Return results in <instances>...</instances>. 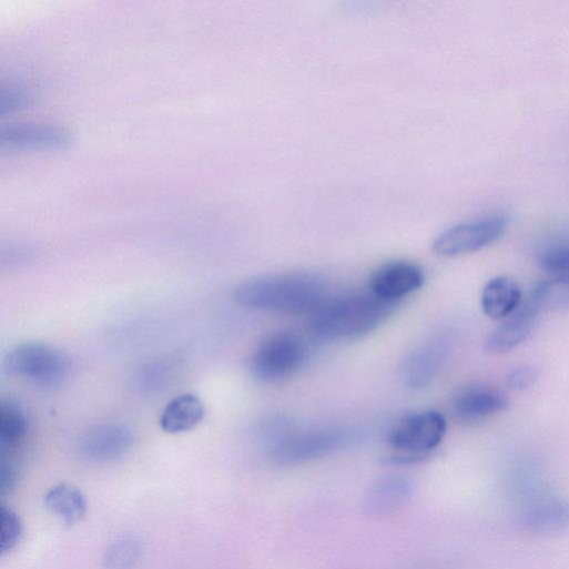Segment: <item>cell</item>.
<instances>
[{
  "label": "cell",
  "mask_w": 569,
  "mask_h": 569,
  "mask_svg": "<svg viewBox=\"0 0 569 569\" xmlns=\"http://www.w3.org/2000/svg\"><path fill=\"white\" fill-rule=\"evenodd\" d=\"M305 342L291 333L266 337L251 358L253 375L267 383L286 378L296 373L307 358Z\"/></svg>",
  "instance_id": "obj_5"
},
{
  "label": "cell",
  "mask_w": 569,
  "mask_h": 569,
  "mask_svg": "<svg viewBox=\"0 0 569 569\" xmlns=\"http://www.w3.org/2000/svg\"><path fill=\"white\" fill-rule=\"evenodd\" d=\"M202 399L194 394H182L167 403L162 411L160 425L165 433L181 434L195 428L205 417Z\"/></svg>",
  "instance_id": "obj_14"
},
{
  "label": "cell",
  "mask_w": 569,
  "mask_h": 569,
  "mask_svg": "<svg viewBox=\"0 0 569 569\" xmlns=\"http://www.w3.org/2000/svg\"><path fill=\"white\" fill-rule=\"evenodd\" d=\"M396 304L370 291L326 298L311 315L309 328L323 339H349L366 335L383 324Z\"/></svg>",
  "instance_id": "obj_2"
},
{
  "label": "cell",
  "mask_w": 569,
  "mask_h": 569,
  "mask_svg": "<svg viewBox=\"0 0 569 569\" xmlns=\"http://www.w3.org/2000/svg\"><path fill=\"white\" fill-rule=\"evenodd\" d=\"M326 298L323 284L302 274L255 278L235 292V301L241 306L284 315L309 316Z\"/></svg>",
  "instance_id": "obj_1"
},
{
  "label": "cell",
  "mask_w": 569,
  "mask_h": 569,
  "mask_svg": "<svg viewBox=\"0 0 569 569\" xmlns=\"http://www.w3.org/2000/svg\"><path fill=\"white\" fill-rule=\"evenodd\" d=\"M537 379V373L528 366L512 369L507 376V385L515 390H524L531 387Z\"/></svg>",
  "instance_id": "obj_24"
},
{
  "label": "cell",
  "mask_w": 569,
  "mask_h": 569,
  "mask_svg": "<svg viewBox=\"0 0 569 569\" xmlns=\"http://www.w3.org/2000/svg\"><path fill=\"white\" fill-rule=\"evenodd\" d=\"M425 282L423 270L414 263L397 261L384 264L372 275L369 291L388 303L418 291Z\"/></svg>",
  "instance_id": "obj_9"
},
{
  "label": "cell",
  "mask_w": 569,
  "mask_h": 569,
  "mask_svg": "<svg viewBox=\"0 0 569 569\" xmlns=\"http://www.w3.org/2000/svg\"><path fill=\"white\" fill-rule=\"evenodd\" d=\"M411 484L408 479L398 476L386 477L378 480L366 497L367 509L375 515L390 514L409 499Z\"/></svg>",
  "instance_id": "obj_15"
},
{
  "label": "cell",
  "mask_w": 569,
  "mask_h": 569,
  "mask_svg": "<svg viewBox=\"0 0 569 569\" xmlns=\"http://www.w3.org/2000/svg\"><path fill=\"white\" fill-rule=\"evenodd\" d=\"M69 136L59 129L31 126L10 130L3 134V145L10 149H58L69 143Z\"/></svg>",
  "instance_id": "obj_17"
},
{
  "label": "cell",
  "mask_w": 569,
  "mask_h": 569,
  "mask_svg": "<svg viewBox=\"0 0 569 569\" xmlns=\"http://www.w3.org/2000/svg\"><path fill=\"white\" fill-rule=\"evenodd\" d=\"M526 524L535 531L550 532L569 526V502L551 501L530 510Z\"/></svg>",
  "instance_id": "obj_20"
},
{
  "label": "cell",
  "mask_w": 569,
  "mask_h": 569,
  "mask_svg": "<svg viewBox=\"0 0 569 569\" xmlns=\"http://www.w3.org/2000/svg\"><path fill=\"white\" fill-rule=\"evenodd\" d=\"M484 314L494 321H502L521 305V291L516 282L508 277L490 280L481 292Z\"/></svg>",
  "instance_id": "obj_13"
},
{
  "label": "cell",
  "mask_w": 569,
  "mask_h": 569,
  "mask_svg": "<svg viewBox=\"0 0 569 569\" xmlns=\"http://www.w3.org/2000/svg\"><path fill=\"white\" fill-rule=\"evenodd\" d=\"M541 311L569 308V277H548L534 287L529 294Z\"/></svg>",
  "instance_id": "obj_21"
},
{
  "label": "cell",
  "mask_w": 569,
  "mask_h": 569,
  "mask_svg": "<svg viewBox=\"0 0 569 569\" xmlns=\"http://www.w3.org/2000/svg\"><path fill=\"white\" fill-rule=\"evenodd\" d=\"M448 343L446 337L436 336L425 342L408 357L403 372L410 388H424L433 382L446 359Z\"/></svg>",
  "instance_id": "obj_11"
},
{
  "label": "cell",
  "mask_w": 569,
  "mask_h": 569,
  "mask_svg": "<svg viewBox=\"0 0 569 569\" xmlns=\"http://www.w3.org/2000/svg\"><path fill=\"white\" fill-rule=\"evenodd\" d=\"M538 262L548 277H569V238L546 246L540 252Z\"/></svg>",
  "instance_id": "obj_22"
},
{
  "label": "cell",
  "mask_w": 569,
  "mask_h": 569,
  "mask_svg": "<svg viewBox=\"0 0 569 569\" xmlns=\"http://www.w3.org/2000/svg\"><path fill=\"white\" fill-rule=\"evenodd\" d=\"M23 530L22 519L14 510L0 508V555L6 556L19 545Z\"/></svg>",
  "instance_id": "obj_23"
},
{
  "label": "cell",
  "mask_w": 569,
  "mask_h": 569,
  "mask_svg": "<svg viewBox=\"0 0 569 569\" xmlns=\"http://www.w3.org/2000/svg\"><path fill=\"white\" fill-rule=\"evenodd\" d=\"M133 433L120 424L99 426L81 440V455L95 463L113 461L123 457L133 445Z\"/></svg>",
  "instance_id": "obj_10"
},
{
  "label": "cell",
  "mask_w": 569,
  "mask_h": 569,
  "mask_svg": "<svg viewBox=\"0 0 569 569\" xmlns=\"http://www.w3.org/2000/svg\"><path fill=\"white\" fill-rule=\"evenodd\" d=\"M30 430V420L24 408L14 400L0 404V446L12 449L20 446Z\"/></svg>",
  "instance_id": "obj_18"
},
{
  "label": "cell",
  "mask_w": 569,
  "mask_h": 569,
  "mask_svg": "<svg viewBox=\"0 0 569 569\" xmlns=\"http://www.w3.org/2000/svg\"><path fill=\"white\" fill-rule=\"evenodd\" d=\"M45 502L68 526L82 521L89 507L85 495L70 484L54 486L47 494Z\"/></svg>",
  "instance_id": "obj_16"
},
{
  "label": "cell",
  "mask_w": 569,
  "mask_h": 569,
  "mask_svg": "<svg viewBox=\"0 0 569 569\" xmlns=\"http://www.w3.org/2000/svg\"><path fill=\"white\" fill-rule=\"evenodd\" d=\"M346 441V433L338 428L326 427L292 433L275 441L272 456L277 464L295 466L327 456Z\"/></svg>",
  "instance_id": "obj_7"
},
{
  "label": "cell",
  "mask_w": 569,
  "mask_h": 569,
  "mask_svg": "<svg viewBox=\"0 0 569 569\" xmlns=\"http://www.w3.org/2000/svg\"><path fill=\"white\" fill-rule=\"evenodd\" d=\"M509 405L506 395L492 387L471 386L458 393L453 402L455 416L473 423L504 411Z\"/></svg>",
  "instance_id": "obj_12"
},
{
  "label": "cell",
  "mask_w": 569,
  "mask_h": 569,
  "mask_svg": "<svg viewBox=\"0 0 569 569\" xmlns=\"http://www.w3.org/2000/svg\"><path fill=\"white\" fill-rule=\"evenodd\" d=\"M447 430L445 417L435 410L409 414L388 434L395 463H415L429 456L443 441Z\"/></svg>",
  "instance_id": "obj_3"
},
{
  "label": "cell",
  "mask_w": 569,
  "mask_h": 569,
  "mask_svg": "<svg viewBox=\"0 0 569 569\" xmlns=\"http://www.w3.org/2000/svg\"><path fill=\"white\" fill-rule=\"evenodd\" d=\"M4 370L41 387L62 385L72 373V360L61 349L43 343H27L11 349Z\"/></svg>",
  "instance_id": "obj_4"
},
{
  "label": "cell",
  "mask_w": 569,
  "mask_h": 569,
  "mask_svg": "<svg viewBox=\"0 0 569 569\" xmlns=\"http://www.w3.org/2000/svg\"><path fill=\"white\" fill-rule=\"evenodd\" d=\"M509 222L508 215L495 213L455 225L435 240L433 251L441 257L478 252L497 242L506 233Z\"/></svg>",
  "instance_id": "obj_6"
},
{
  "label": "cell",
  "mask_w": 569,
  "mask_h": 569,
  "mask_svg": "<svg viewBox=\"0 0 569 569\" xmlns=\"http://www.w3.org/2000/svg\"><path fill=\"white\" fill-rule=\"evenodd\" d=\"M142 539L135 534H122L110 542L104 555V569H132L142 553Z\"/></svg>",
  "instance_id": "obj_19"
},
{
  "label": "cell",
  "mask_w": 569,
  "mask_h": 569,
  "mask_svg": "<svg viewBox=\"0 0 569 569\" xmlns=\"http://www.w3.org/2000/svg\"><path fill=\"white\" fill-rule=\"evenodd\" d=\"M543 312L535 299L528 298L507 318L502 319L486 338L485 350L500 355L525 343L536 329Z\"/></svg>",
  "instance_id": "obj_8"
},
{
  "label": "cell",
  "mask_w": 569,
  "mask_h": 569,
  "mask_svg": "<svg viewBox=\"0 0 569 569\" xmlns=\"http://www.w3.org/2000/svg\"><path fill=\"white\" fill-rule=\"evenodd\" d=\"M18 481V468L11 460L0 461V492L6 494L14 488Z\"/></svg>",
  "instance_id": "obj_25"
}]
</instances>
